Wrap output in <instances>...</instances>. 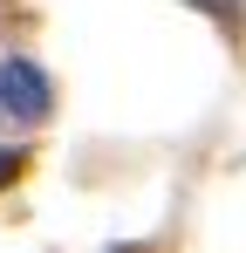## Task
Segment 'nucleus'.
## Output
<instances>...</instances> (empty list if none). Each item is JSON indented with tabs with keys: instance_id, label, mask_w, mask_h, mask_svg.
Here are the masks:
<instances>
[{
	"instance_id": "1",
	"label": "nucleus",
	"mask_w": 246,
	"mask_h": 253,
	"mask_svg": "<svg viewBox=\"0 0 246 253\" xmlns=\"http://www.w3.org/2000/svg\"><path fill=\"white\" fill-rule=\"evenodd\" d=\"M48 110H55V89H48V76H41L35 62H0V124H21L35 130L48 124Z\"/></svg>"
},
{
	"instance_id": "3",
	"label": "nucleus",
	"mask_w": 246,
	"mask_h": 253,
	"mask_svg": "<svg viewBox=\"0 0 246 253\" xmlns=\"http://www.w3.org/2000/svg\"><path fill=\"white\" fill-rule=\"evenodd\" d=\"M28 171V151H14V144H0V185H14Z\"/></svg>"
},
{
	"instance_id": "2",
	"label": "nucleus",
	"mask_w": 246,
	"mask_h": 253,
	"mask_svg": "<svg viewBox=\"0 0 246 253\" xmlns=\"http://www.w3.org/2000/svg\"><path fill=\"white\" fill-rule=\"evenodd\" d=\"M185 7H199V14H212V21H226V35H240V28H246V0H185Z\"/></svg>"
}]
</instances>
